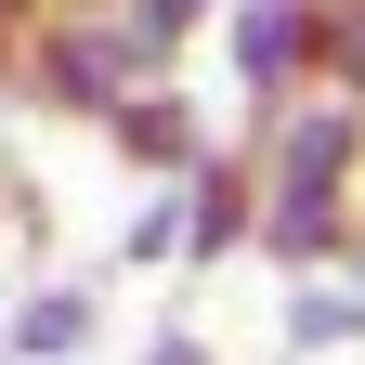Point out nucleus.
I'll return each mask as SVG.
<instances>
[{"mask_svg":"<svg viewBox=\"0 0 365 365\" xmlns=\"http://www.w3.org/2000/svg\"><path fill=\"white\" fill-rule=\"evenodd\" d=\"M339 248H352V327H365V222H352V235H339Z\"/></svg>","mask_w":365,"mask_h":365,"instance_id":"39448f33","label":"nucleus"},{"mask_svg":"<svg viewBox=\"0 0 365 365\" xmlns=\"http://www.w3.org/2000/svg\"><path fill=\"white\" fill-rule=\"evenodd\" d=\"M235 78H248V105L313 78V0H248L235 14Z\"/></svg>","mask_w":365,"mask_h":365,"instance_id":"f257e3e1","label":"nucleus"},{"mask_svg":"<svg viewBox=\"0 0 365 365\" xmlns=\"http://www.w3.org/2000/svg\"><path fill=\"white\" fill-rule=\"evenodd\" d=\"M105 130H118V157H144V170H170V182L196 170V118H182V91H157V78H144V91H118Z\"/></svg>","mask_w":365,"mask_h":365,"instance_id":"f03ea898","label":"nucleus"},{"mask_svg":"<svg viewBox=\"0 0 365 365\" xmlns=\"http://www.w3.org/2000/svg\"><path fill=\"white\" fill-rule=\"evenodd\" d=\"M313 91L365 105V0H313Z\"/></svg>","mask_w":365,"mask_h":365,"instance_id":"7ed1b4c3","label":"nucleus"},{"mask_svg":"<svg viewBox=\"0 0 365 365\" xmlns=\"http://www.w3.org/2000/svg\"><path fill=\"white\" fill-rule=\"evenodd\" d=\"M144 365H209V352H196V339H157V352H144Z\"/></svg>","mask_w":365,"mask_h":365,"instance_id":"423d86ee","label":"nucleus"},{"mask_svg":"<svg viewBox=\"0 0 365 365\" xmlns=\"http://www.w3.org/2000/svg\"><path fill=\"white\" fill-rule=\"evenodd\" d=\"M78 339H91V300H78V287H39V300L14 313V352H78Z\"/></svg>","mask_w":365,"mask_h":365,"instance_id":"20e7f679","label":"nucleus"}]
</instances>
